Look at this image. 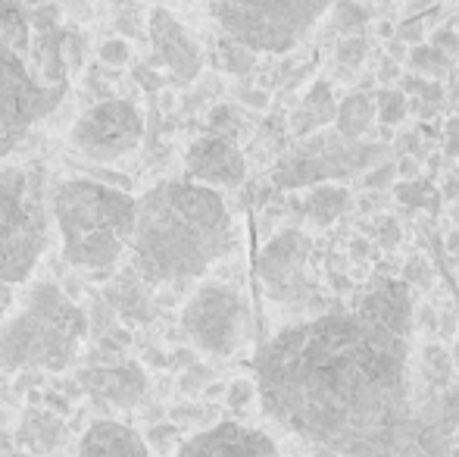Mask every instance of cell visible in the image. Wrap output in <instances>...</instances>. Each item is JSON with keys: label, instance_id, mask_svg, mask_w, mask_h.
<instances>
[{"label": "cell", "instance_id": "7402d4cb", "mask_svg": "<svg viewBox=\"0 0 459 457\" xmlns=\"http://www.w3.org/2000/svg\"><path fill=\"white\" fill-rule=\"evenodd\" d=\"M410 116V98H406L400 88H381L375 94V119L385 122V126H400V122Z\"/></svg>", "mask_w": 459, "mask_h": 457}, {"label": "cell", "instance_id": "484cf974", "mask_svg": "<svg viewBox=\"0 0 459 457\" xmlns=\"http://www.w3.org/2000/svg\"><path fill=\"white\" fill-rule=\"evenodd\" d=\"M397 85H400V92H403L406 98L425 101V104L441 107V101H444V85H441V82L422 79V75H416V73H400Z\"/></svg>", "mask_w": 459, "mask_h": 457}, {"label": "cell", "instance_id": "c3c4849f", "mask_svg": "<svg viewBox=\"0 0 459 457\" xmlns=\"http://www.w3.org/2000/svg\"><path fill=\"white\" fill-rule=\"evenodd\" d=\"M431 4H435V0H410V6H406V13H410V16H412V13L425 10V6H431Z\"/></svg>", "mask_w": 459, "mask_h": 457}, {"label": "cell", "instance_id": "681fc988", "mask_svg": "<svg viewBox=\"0 0 459 457\" xmlns=\"http://www.w3.org/2000/svg\"><path fill=\"white\" fill-rule=\"evenodd\" d=\"M447 250H459V232H450V238H447Z\"/></svg>", "mask_w": 459, "mask_h": 457}, {"label": "cell", "instance_id": "603a6c76", "mask_svg": "<svg viewBox=\"0 0 459 457\" xmlns=\"http://www.w3.org/2000/svg\"><path fill=\"white\" fill-rule=\"evenodd\" d=\"M300 107L313 113L319 126H328V122L334 119V110H338V101H334L332 85H328V82H313Z\"/></svg>", "mask_w": 459, "mask_h": 457}, {"label": "cell", "instance_id": "8992f818", "mask_svg": "<svg viewBox=\"0 0 459 457\" xmlns=\"http://www.w3.org/2000/svg\"><path fill=\"white\" fill-rule=\"evenodd\" d=\"M50 179L38 166L0 163V282L22 286L50 248Z\"/></svg>", "mask_w": 459, "mask_h": 457}, {"label": "cell", "instance_id": "52a82bcc", "mask_svg": "<svg viewBox=\"0 0 459 457\" xmlns=\"http://www.w3.org/2000/svg\"><path fill=\"white\" fill-rule=\"evenodd\" d=\"M334 0H212L222 35L254 54H284L309 35Z\"/></svg>", "mask_w": 459, "mask_h": 457}, {"label": "cell", "instance_id": "7a4b0ae2", "mask_svg": "<svg viewBox=\"0 0 459 457\" xmlns=\"http://www.w3.org/2000/svg\"><path fill=\"white\" fill-rule=\"evenodd\" d=\"M235 250L231 210L210 185L169 179L134 198V226L126 254L138 279L185 288Z\"/></svg>", "mask_w": 459, "mask_h": 457}, {"label": "cell", "instance_id": "e0dca14e", "mask_svg": "<svg viewBox=\"0 0 459 457\" xmlns=\"http://www.w3.org/2000/svg\"><path fill=\"white\" fill-rule=\"evenodd\" d=\"M66 435H69L66 423H63L54 410H41V408H31L16 429V442L22 445V452H29L31 457L54 454L56 448L66 442Z\"/></svg>", "mask_w": 459, "mask_h": 457}, {"label": "cell", "instance_id": "44dd1931", "mask_svg": "<svg viewBox=\"0 0 459 457\" xmlns=\"http://www.w3.org/2000/svg\"><path fill=\"white\" fill-rule=\"evenodd\" d=\"M219 69H225L229 75H247L254 73L256 66V54L250 48H244L241 41H235V38L222 35V41H219Z\"/></svg>", "mask_w": 459, "mask_h": 457}, {"label": "cell", "instance_id": "836d02e7", "mask_svg": "<svg viewBox=\"0 0 459 457\" xmlns=\"http://www.w3.org/2000/svg\"><path fill=\"white\" fill-rule=\"evenodd\" d=\"M206 382H212V370H210V366H204V364H197V360H194L191 366H185L182 382H178V385H182L185 395H194V391H200Z\"/></svg>", "mask_w": 459, "mask_h": 457}, {"label": "cell", "instance_id": "8fae6325", "mask_svg": "<svg viewBox=\"0 0 459 457\" xmlns=\"http://www.w3.org/2000/svg\"><path fill=\"white\" fill-rule=\"evenodd\" d=\"M144 138V116L132 101L109 98L88 107L69 128V147L94 163H113L138 151Z\"/></svg>", "mask_w": 459, "mask_h": 457}, {"label": "cell", "instance_id": "cb8c5ba5", "mask_svg": "<svg viewBox=\"0 0 459 457\" xmlns=\"http://www.w3.org/2000/svg\"><path fill=\"white\" fill-rule=\"evenodd\" d=\"M328 10H332L334 29L344 31V35H359L368 22V10L366 6H359L357 0H334Z\"/></svg>", "mask_w": 459, "mask_h": 457}, {"label": "cell", "instance_id": "f546056e", "mask_svg": "<svg viewBox=\"0 0 459 457\" xmlns=\"http://www.w3.org/2000/svg\"><path fill=\"white\" fill-rule=\"evenodd\" d=\"M256 398V382L254 379H235V382H225V398L222 401L229 404V410H247Z\"/></svg>", "mask_w": 459, "mask_h": 457}, {"label": "cell", "instance_id": "4dcf8cb0", "mask_svg": "<svg viewBox=\"0 0 459 457\" xmlns=\"http://www.w3.org/2000/svg\"><path fill=\"white\" fill-rule=\"evenodd\" d=\"M97 57H100L103 66H128L132 63V44L126 41V38H107V41L97 48Z\"/></svg>", "mask_w": 459, "mask_h": 457}, {"label": "cell", "instance_id": "ffe728a7", "mask_svg": "<svg viewBox=\"0 0 459 457\" xmlns=\"http://www.w3.org/2000/svg\"><path fill=\"white\" fill-rule=\"evenodd\" d=\"M406 63H410V69L416 75H422V79H435L441 82L447 73H454L456 60H450L447 54H441L437 48H431V44H412L410 50H406Z\"/></svg>", "mask_w": 459, "mask_h": 457}, {"label": "cell", "instance_id": "8d00e7d4", "mask_svg": "<svg viewBox=\"0 0 459 457\" xmlns=\"http://www.w3.org/2000/svg\"><path fill=\"white\" fill-rule=\"evenodd\" d=\"M397 38H400L403 44H422V38H425V22H422V19H406V22H400Z\"/></svg>", "mask_w": 459, "mask_h": 457}, {"label": "cell", "instance_id": "ac0fdd59", "mask_svg": "<svg viewBox=\"0 0 459 457\" xmlns=\"http://www.w3.org/2000/svg\"><path fill=\"white\" fill-rule=\"evenodd\" d=\"M351 204H353V198L344 185L322 182L307 191V198L300 201V214L307 216L313 226L325 229V226H332L334 220H341V216L351 210Z\"/></svg>", "mask_w": 459, "mask_h": 457}, {"label": "cell", "instance_id": "f907efd6", "mask_svg": "<svg viewBox=\"0 0 459 457\" xmlns=\"http://www.w3.org/2000/svg\"><path fill=\"white\" fill-rule=\"evenodd\" d=\"M450 360H454V366H456V370H459V338H456L454 351H450Z\"/></svg>", "mask_w": 459, "mask_h": 457}, {"label": "cell", "instance_id": "bcb514c9", "mask_svg": "<svg viewBox=\"0 0 459 457\" xmlns=\"http://www.w3.org/2000/svg\"><path fill=\"white\" fill-rule=\"evenodd\" d=\"M368 250H372V248H368L366 238H353V242H351V254L353 257H368Z\"/></svg>", "mask_w": 459, "mask_h": 457}, {"label": "cell", "instance_id": "4fadbf2b", "mask_svg": "<svg viewBox=\"0 0 459 457\" xmlns=\"http://www.w3.org/2000/svg\"><path fill=\"white\" fill-rule=\"evenodd\" d=\"M172 457H281L273 435L241 423H212L197 429L191 439L172 452Z\"/></svg>", "mask_w": 459, "mask_h": 457}, {"label": "cell", "instance_id": "9a60e30c", "mask_svg": "<svg viewBox=\"0 0 459 457\" xmlns=\"http://www.w3.org/2000/svg\"><path fill=\"white\" fill-rule=\"evenodd\" d=\"M79 389L94 395V401L116 404V408H134L147 395V373L132 360L94 364L79 373Z\"/></svg>", "mask_w": 459, "mask_h": 457}, {"label": "cell", "instance_id": "5bb4252c", "mask_svg": "<svg viewBox=\"0 0 459 457\" xmlns=\"http://www.w3.org/2000/svg\"><path fill=\"white\" fill-rule=\"evenodd\" d=\"M185 170L191 182L200 185H222V189H235L247 176V160H244L241 147L235 138L225 135H200L191 141L185 154Z\"/></svg>", "mask_w": 459, "mask_h": 457}, {"label": "cell", "instance_id": "f6af8a7d", "mask_svg": "<svg viewBox=\"0 0 459 457\" xmlns=\"http://www.w3.org/2000/svg\"><path fill=\"white\" fill-rule=\"evenodd\" d=\"M387 57H391V60H397V63H403L406 60V44L400 41V38H397V41H391V44H387Z\"/></svg>", "mask_w": 459, "mask_h": 457}, {"label": "cell", "instance_id": "816d5d0a", "mask_svg": "<svg viewBox=\"0 0 459 457\" xmlns=\"http://www.w3.org/2000/svg\"><path fill=\"white\" fill-rule=\"evenodd\" d=\"M0 457H31L29 452H0Z\"/></svg>", "mask_w": 459, "mask_h": 457}, {"label": "cell", "instance_id": "6da1fadb", "mask_svg": "<svg viewBox=\"0 0 459 457\" xmlns=\"http://www.w3.org/2000/svg\"><path fill=\"white\" fill-rule=\"evenodd\" d=\"M416 307L406 282H385L347 307L284 326L254 360L263 414L338 457H422Z\"/></svg>", "mask_w": 459, "mask_h": 457}, {"label": "cell", "instance_id": "7c38bea8", "mask_svg": "<svg viewBox=\"0 0 459 457\" xmlns=\"http://www.w3.org/2000/svg\"><path fill=\"white\" fill-rule=\"evenodd\" d=\"M147 35L157 50V60L169 69L176 85H191L204 73V50L194 35L172 16L166 6H157L147 19Z\"/></svg>", "mask_w": 459, "mask_h": 457}, {"label": "cell", "instance_id": "b9f144b4", "mask_svg": "<svg viewBox=\"0 0 459 457\" xmlns=\"http://www.w3.org/2000/svg\"><path fill=\"white\" fill-rule=\"evenodd\" d=\"M200 395H204V401H222L225 382H216V379H212V382H206L204 389H200Z\"/></svg>", "mask_w": 459, "mask_h": 457}, {"label": "cell", "instance_id": "1f68e13d", "mask_svg": "<svg viewBox=\"0 0 459 457\" xmlns=\"http://www.w3.org/2000/svg\"><path fill=\"white\" fill-rule=\"evenodd\" d=\"M397 198L406 204H416V207H429V204H437L441 195L431 189L429 182H400L397 185Z\"/></svg>", "mask_w": 459, "mask_h": 457}, {"label": "cell", "instance_id": "7dc6e473", "mask_svg": "<svg viewBox=\"0 0 459 457\" xmlns=\"http://www.w3.org/2000/svg\"><path fill=\"white\" fill-rule=\"evenodd\" d=\"M441 195H444V198H456V195H459V179H456V176L450 179L447 185H444V191H441Z\"/></svg>", "mask_w": 459, "mask_h": 457}, {"label": "cell", "instance_id": "d4e9b609", "mask_svg": "<svg viewBox=\"0 0 459 457\" xmlns=\"http://www.w3.org/2000/svg\"><path fill=\"white\" fill-rule=\"evenodd\" d=\"M144 442H147V448H151V454L169 457L178 445H182V426L172 420H160L144 433Z\"/></svg>", "mask_w": 459, "mask_h": 457}, {"label": "cell", "instance_id": "2e32d148", "mask_svg": "<svg viewBox=\"0 0 459 457\" xmlns=\"http://www.w3.org/2000/svg\"><path fill=\"white\" fill-rule=\"evenodd\" d=\"M79 457H151L144 435L119 420H97L82 433Z\"/></svg>", "mask_w": 459, "mask_h": 457}, {"label": "cell", "instance_id": "5b68a950", "mask_svg": "<svg viewBox=\"0 0 459 457\" xmlns=\"http://www.w3.org/2000/svg\"><path fill=\"white\" fill-rule=\"evenodd\" d=\"M50 214L69 267L109 273L126 257L134 226L128 191L97 179H63L50 189Z\"/></svg>", "mask_w": 459, "mask_h": 457}, {"label": "cell", "instance_id": "ba28073f", "mask_svg": "<svg viewBox=\"0 0 459 457\" xmlns=\"http://www.w3.org/2000/svg\"><path fill=\"white\" fill-rule=\"evenodd\" d=\"M391 154L385 141H344L334 128H316L313 135L300 138L273 170V185L284 191L313 189L322 182H341L368 166L381 163Z\"/></svg>", "mask_w": 459, "mask_h": 457}, {"label": "cell", "instance_id": "3957f363", "mask_svg": "<svg viewBox=\"0 0 459 457\" xmlns=\"http://www.w3.org/2000/svg\"><path fill=\"white\" fill-rule=\"evenodd\" d=\"M69 94L66 31L50 6L0 0V157Z\"/></svg>", "mask_w": 459, "mask_h": 457}, {"label": "cell", "instance_id": "9c48e42d", "mask_svg": "<svg viewBox=\"0 0 459 457\" xmlns=\"http://www.w3.org/2000/svg\"><path fill=\"white\" fill-rule=\"evenodd\" d=\"M250 304L229 282H204L182 307V332L194 351L210 357H231L250 338Z\"/></svg>", "mask_w": 459, "mask_h": 457}, {"label": "cell", "instance_id": "74e56055", "mask_svg": "<svg viewBox=\"0 0 459 457\" xmlns=\"http://www.w3.org/2000/svg\"><path fill=\"white\" fill-rule=\"evenodd\" d=\"M375 79H378L385 88L394 85V82L400 79V63L391 60V57H385V60H381V66H378V73H375Z\"/></svg>", "mask_w": 459, "mask_h": 457}, {"label": "cell", "instance_id": "d590c367", "mask_svg": "<svg viewBox=\"0 0 459 457\" xmlns=\"http://www.w3.org/2000/svg\"><path fill=\"white\" fill-rule=\"evenodd\" d=\"M378 242H381V248H397L400 244V238H403V232H400V223L397 220H391V216H385V220H378Z\"/></svg>", "mask_w": 459, "mask_h": 457}, {"label": "cell", "instance_id": "7bdbcfd3", "mask_svg": "<svg viewBox=\"0 0 459 457\" xmlns=\"http://www.w3.org/2000/svg\"><path fill=\"white\" fill-rule=\"evenodd\" d=\"M13 301H16V294H13V286H6V282H0V320L6 317V311L13 307Z\"/></svg>", "mask_w": 459, "mask_h": 457}, {"label": "cell", "instance_id": "f1b7e54d", "mask_svg": "<svg viewBox=\"0 0 459 457\" xmlns=\"http://www.w3.org/2000/svg\"><path fill=\"white\" fill-rule=\"evenodd\" d=\"M391 185H397V163L394 160H381V163L368 166L363 172L366 191H387Z\"/></svg>", "mask_w": 459, "mask_h": 457}, {"label": "cell", "instance_id": "f35d334b", "mask_svg": "<svg viewBox=\"0 0 459 457\" xmlns=\"http://www.w3.org/2000/svg\"><path fill=\"white\" fill-rule=\"evenodd\" d=\"M419 157H412V154H403V157L397 160V179H403V182H412V179L419 176Z\"/></svg>", "mask_w": 459, "mask_h": 457}, {"label": "cell", "instance_id": "ee69618b", "mask_svg": "<svg viewBox=\"0 0 459 457\" xmlns=\"http://www.w3.org/2000/svg\"><path fill=\"white\" fill-rule=\"evenodd\" d=\"M437 332H441V336H454V332H456V320H454V313L444 311V317L437 320Z\"/></svg>", "mask_w": 459, "mask_h": 457}, {"label": "cell", "instance_id": "277c9868", "mask_svg": "<svg viewBox=\"0 0 459 457\" xmlns=\"http://www.w3.org/2000/svg\"><path fill=\"white\" fill-rule=\"evenodd\" d=\"M91 323L56 282H31L0 320V373H63Z\"/></svg>", "mask_w": 459, "mask_h": 457}, {"label": "cell", "instance_id": "f5cc1de1", "mask_svg": "<svg viewBox=\"0 0 459 457\" xmlns=\"http://www.w3.org/2000/svg\"><path fill=\"white\" fill-rule=\"evenodd\" d=\"M456 179H459V170H456Z\"/></svg>", "mask_w": 459, "mask_h": 457}, {"label": "cell", "instance_id": "ab89813d", "mask_svg": "<svg viewBox=\"0 0 459 457\" xmlns=\"http://www.w3.org/2000/svg\"><path fill=\"white\" fill-rule=\"evenodd\" d=\"M241 104L254 107V110H266V107H269V92H263V88H247V92H241Z\"/></svg>", "mask_w": 459, "mask_h": 457}, {"label": "cell", "instance_id": "60d3db41", "mask_svg": "<svg viewBox=\"0 0 459 457\" xmlns=\"http://www.w3.org/2000/svg\"><path fill=\"white\" fill-rule=\"evenodd\" d=\"M397 154L400 157H403V154H412V157H416V151H419V135L416 132H400L397 135Z\"/></svg>", "mask_w": 459, "mask_h": 457}, {"label": "cell", "instance_id": "d6a6232c", "mask_svg": "<svg viewBox=\"0 0 459 457\" xmlns=\"http://www.w3.org/2000/svg\"><path fill=\"white\" fill-rule=\"evenodd\" d=\"M403 282H406V286L431 288V282H435V273H431L429 260H422V257H412V260L403 267Z\"/></svg>", "mask_w": 459, "mask_h": 457}, {"label": "cell", "instance_id": "30bf717a", "mask_svg": "<svg viewBox=\"0 0 459 457\" xmlns=\"http://www.w3.org/2000/svg\"><path fill=\"white\" fill-rule=\"evenodd\" d=\"M309 257H313V238L300 229H284L263 244L256 257V279L273 304L294 313L322 304L319 288L309 279Z\"/></svg>", "mask_w": 459, "mask_h": 457}, {"label": "cell", "instance_id": "4316f807", "mask_svg": "<svg viewBox=\"0 0 459 457\" xmlns=\"http://www.w3.org/2000/svg\"><path fill=\"white\" fill-rule=\"evenodd\" d=\"M368 57V41L366 35H344L334 48V60H338V69H344V75H351L353 69H359Z\"/></svg>", "mask_w": 459, "mask_h": 457}, {"label": "cell", "instance_id": "e575fe53", "mask_svg": "<svg viewBox=\"0 0 459 457\" xmlns=\"http://www.w3.org/2000/svg\"><path fill=\"white\" fill-rule=\"evenodd\" d=\"M429 44L441 50V54H447L450 60H456V57H459V35L454 29H437L435 35H431Z\"/></svg>", "mask_w": 459, "mask_h": 457}, {"label": "cell", "instance_id": "83f0119b", "mask_svg": "<svg viewBox=\"0 0 459 457\" xmlns=\"http://www.w3.org/2000/svg\"><path fill=\"white\" fill-rule=\"evenodd\" d=\"M241 110L231 104H219L210 110V132L216 135H225V138H238V132H241Z\"/></svg>", "mask_w": 459, "mask_h": 457}, {"label": "cell", "instance_id": "d6986e66", "mask_svg": "<svg viewBox=\"0 0 459 457\" xmlns=\"http://www.w3.org/2000/svg\"><path fill=\"white\" fill-rule=\"evenodd\" d=\"M334 132L344 141H359L375 126V98L366 92H351L334 110Z\"/></svg>", "mask_w": 459, "mask_h": 457}]
</instances>
